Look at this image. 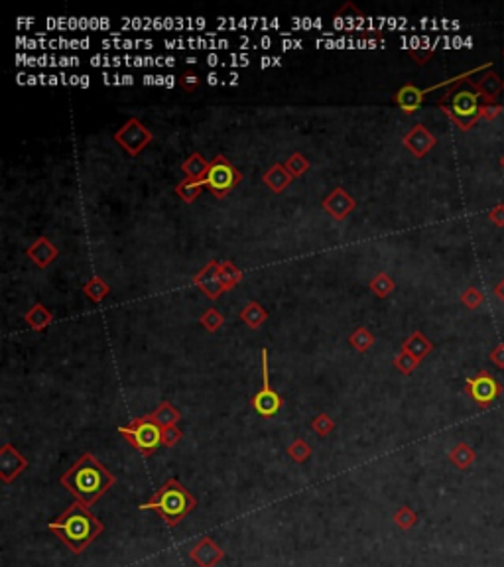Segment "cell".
Wrapping results in <instances>:
<instances>
[{"label": "cell", "mask_w": 504, "mask_h": 567, "mask_svg": "<svg viewBox=\"0 0 504 567\" xmlns=\"http://www.w3.org/2000/svg\"><path fill=\"white\" fill-rule=\"evenodd\" d=\"M60 483L75 496L77 503L85 504L89 508L109 488L114 487L116 477L93 453H83L67 471L63 473Z\"/></svg>", "instance_id": "1"}, {"label": "cell", "mask_w": 504, "mask_h": 567, "mask_svg": "<svg viewBox=\"0 0 504 567\" xmlns=\"http://www.w3.org/2000/svg\"><path fill=\"white\" fill-rule=\"evenodd\" d=\"M47 528L62 540L63 544L71 550V553L79 555L91 542H94L103 534L105 526L94 514L89 512L85 504H71L62 516L49 522Z\"/></svg>", "instance_id": "2"}, {"label": "cell", "mask_w": 504, "mask_h": 567, "mask_svg": "<svg viewBox=\"0 0 504 567\" xmlns=\"http://www.w3.org/2000/svg\"><path fill=\"white\" fill-rule=\"evenodd\" d=\"M195 508H197L195 496L177 479H168L150 496L148 503L140 504V510H154V512H158L170 528L179 526L181 520L186 518L189 512H193Z\"/></svg>", "instance_id": "3"}, {"label": "cell", "mask_w": 504, "mask_h": 567, "mask_svg": "<svg viewBox=\"0 0 504 567\" xmlns=\"http://www.w3.org/2000/svg\"><path fill=\"white\" fill-rule=\"evenodd\" d=\"M445 116L449 121H453L455 126L461 132H469L473 126L481 121V107H483V99L469 85V79L455 83V87L451 91L441 97L438 101Z\"/></svg>", "instance_id": "4"}, {"label": "cell", "mask_w": 504, "mask_h": 567, "mask_svg": "<svg viewBox=\"0 0 504 567\" xmlns=\"http://www.w3.org/2000/svg\"><path fill=\"white\" fill-rule=\"evenodd\" d=\"M118 433L142 455L154 453L162 445V427L150 418V414L132 420L128 425H121Z\"/></svg>", "instance_id": "5"}, {"label": "cell", "mask_w": 504, "mask_h": 567, "mask_svg": "<svg viewBox=\"0 0 504 567\" xmlns=\"http://www.w3.org/2000/svg\"><path fill=\"white\" fill-rule=\"evenodd\" d=\"M242 181V173L227 156H215L209 162V172L205 177V188L209 189L217 199L229 197V193Z\"/></svg>", "instance_id": "6"}, {"label": "cell", "mask_w": 504, "mask_h": 567, "mask_svg": "<svg viewBox=\"0 0 504 567\" xmlns=\"http://www.w3.org/2000/svg\"><path fill=\"white\" fill-rule=\"evenodd\" d=\"M112 138H114V142L125 150L128 156L136 158L150 142L154 140V134L142 125V121H138V118H128L125 125L112 134Z\"/></svg>", "instance_id": "7"}, {"label": "cell", "mask_w": 504, "mask_h": 567, "mask_svg": "<svg viewBox=\"0 0 504 567\" xmlns=\"http://www.w3.org/2000/svg\"><path fill=\"white\" fill-rule=\"evenodd\" d=\"M260 357H262V388L254 394L251 398L252 408L256 410L258 416L262 418H272L276 416L280 408H282V398L280 394L276 392L270 384V377H268V349L264 346L260 351Z\"/></svg>", "instance_id": "8"}, {"label": "cell", "mask_w": 504, "mask_h": 567, "mask_svg": "<svg viewBox=\"0 0 504 567\" xmlns=\"http://www.w3.org/2000/svg\"><path fill=\"white\" fill-rule=\"evenodd\" d=\"M467 394L473 398V402L481 408H488L503 392V386L488 370H481L475 377L465 380Z\"/></svg>", "instance_id": "9"}, {"label": "cell", "mask_w": 504, "mask_h": 567, "mask_svg": "<svg viewBox=\"0 0 504 567\" xmlns=\"http://www.w3.org/2000/svg\"><path fill=\"white\" fill-rule=\"evenodd\" d=\"M191 282L195 284V288L205 294L209 299H219L223 294H225V288L220 284L219 278V262L217 260H209L195 276Z\"/></svg>", "instance_id": "10"}, {"label": "cell", "mask_w": 504, "mask_h": 567, "mask_svg": "<svg viewBox=\"0 0 504 567\" xmlns=\"http://www.w3.org/2000/svg\"><path fill=\"white\" fill-rule=\"evenodd\" d=\"M469 85L481 94L483 103H487V105H496V99L503 94L504 89L503 77L492 67L487 69L485 73H481L479 79H469Z\"/></svg>", "instance_id": "11"}, {"label": "cell", "mask_w": 504, "mask_h": 567, "mask_svg": "<svg viewBox=\"0 0 504 567\" xmlns=\"http://www.w3.org/2000/svg\"><path fill=\"white\" fill-rule=\"evenodd\" d=\"M323 211L331 215L335 220L346 219V215H351L357 209V201L353 199L351 193H346V189L335 188L329 195L321 201Z\"/></svg>", "instance_id": "12"}, {"label": "cell", "mask_w": 504, "mask_h": 567, "mask_svg": "<svg viewBox=\"0 0 504 567\" xmlns=\"http://www.w3.org/2000/svg\"><path fill=\"white\" fill-rule=\"evenodd\" d=\"M28 467L26 457L22 455L10 443L0 447V479L2 483H12L20 473Z\"/></svg>", "instance_id": "13"}, {"label": "cell", "mask_w": 504, "mask_h": 567, "mask_svg": "<svg viewBox=\"0 0 504 567\" xmlns=\"http://www.w3.org/2000/svg\"><path fill=\"white\" fill-rule=\"evenodd\" d=\"M402 144H404V148L408 150L410 154H414L416 158H424L425 154H429L436 148L438 138L424 125H416L402 138Z\"/></svg>", "instance_id": "14"}, {"label": "cell", "mask_w": 504, "mask_h": 567, "mask_svg": "<svg viewBox=\"0 0 504 567\" xmlns=\"http://www.w3.org/2000/svg\"><path fill=\"white\" fill-rule=\"evenodd\" d=\"M189 557L197 564L199 567H217L225 557V551L220 550L219 546L211 540V538H201L191 551H189Z\"/></svg>", "instance_id": "15"}, {"label": "cell", "mask_w": 504, "mask_h": 567, "mask_svg": "<svg viewBox=\"0 0 504 567\" xmlns=\"http://www.w3.org/2000/svg\"><path fill=\"white\" fill-rule=\"evenodd\" d=\"M26 256H28L38 268H47L58 256H60V251H58V247H55L49 238L40 236V238H36L30 247H28Z\"/></svg>", "instance_id": "16"}, {"label": "cell", "mask_w": 504, "mask_h": 567, "mask_svg": "<svg viewBox=\"0 0 504 567\" xmlns=\"http://www.w3.org/2000/svg\"><path fill=\"white\" fill-rule=\"evenodd\" d=\"M424 89H418L416 85H404L400 87L396 94H394V103L404 110L406 114H414L416 110L420 109L424 105Z\"/></svg>", "instance_id": "17"}, {"label": "cell", "mask_w": 504, "mask_h": 567, "mask_svg": "<svg viewBox=\"0 0 504 567\" xmlns=\"http://www.w3.org/2000/svg\"><path fill=\"white\" fill-rule=\"evenodd\" d=\"M294 181V175L288 172L286 164H272L266 172L262 173V184L266 186L272 193H282L284 189L290 188V184Z\"/></svg>", "instance_id": "18"}, {"label": "cell", "mask_w": 504, "mask_h": 567, "mask_svg": "<svg viewBox=\"0 0 504 567\" xmlns=\"http://www.w3.org/2000/svg\"><path fill=\"white\" fill-rule=\"evenodd\" d=\"M181 172L186 173V177H189V179L205 181L207 172H209V162L199 152H193V154H189V158H186L181 162Z\"/></svg>", "instance_id": "19"}, {"label": "cell", "mask_w": 504, "mask_h": 567, "mask_svg": "<svg viewBox=\"0 0 504 567\" xmlns=\"http://www.w3.org/2000/svg\"><path fill=\"white\" fill-rule=\"evenodd\" d=\"M24 321L32 331H44L53 321V314L47 310L44 303H34L30 310L24 315Z\"/></svg>", "instance_id": "20"}, {"label": "cell", "mask_w": 504, "mask_h": 567, "mask_svg": "<svg viewBox=\"0 0 504 567\" xmlns=\"http://www.w3.org/2000/svg\"><path fill=\"white\" fill-rule=\"evenodd\" d=\"M402 349H406L410 355H414L418 361H424L425 357L433 351V343L425 337L422 331H414L408 339L404 341Z\"/></svg>", "instance_id": "21"}, {"label": "cell", "mask_w": 504, "mask_h": 567, "mask_svg": "<svg viewBox=\"0 0 504 567\" xmlns=\"http://www.w3.org/2000/svg\"><path fill=\"white\" fill-rule=\"evenodd\" d=\"M238 317H240V321H242L247 327H251V329H260V327L264 325V321L268 319V314L266 310H264L258 301H249V303L240 310Z\"/></svg>", "instance_id": "22"}, {"label": "cell", "mask_w": 504, "mask_h": 567, "mask_svg": "<svg viewBox=\"0 0 504 567\" xmlns=\"http://www.w3.org/2000/svg\"><path fill=\"white\" fill-rule=\"evenodd\" d=\"M150 418L164 429V427H170V425H177L179 418H181V412L175 408L173 404H170V402H162V404L150 414Z\"/></svg>", "instance_id": "23"}, {"label": "cell", "mask_w": 504, "mask_h": 567, "mask_svg": "<svg viewBox=\"0 0 504 567\" xmlns=\"http://www.w3.org/2000/svg\"><path fill=\"white\" fill-rule=\"evenodd\" d=\"M219 278L223 288H225V292H231L235 286H238V284L242 282L244 274H242V270L236 268V264H233L231 260H223V262H219Z\"/></svg>", "instance_id": "24"}, {"label": "cell", "mask_w": 504, "mask_h": 567, "mask_svg": "<svg viewBox=\"0 0 504 567\" xmlns=\"http://www.w3.org/2000/svg\"><path fill=\"white\" fill-rule=\"evenodd\" d=\"M205 184L203 181H195V179H189V177H186V179H181L177 186H175V195L184 201V203L191 205L197 197H199V193L203 191Z\"/></svg>", "instance_id": "25"}, {"label": "cell", "mask_w": 504, "mask_h": 567, "mask_svg": "<svg viewBox=\"0 0 504 567\" xmlns=\"http://www.w3.org/2000/svg\"><path fill=\"white\" fill-rule=\"evenodd\" d=\"M109 292H110V286L105 282L101 276H93L89 282L83 286V294L91 299V301H94V303L103 301V299L107 298V294H109Z\"/></svg>", "instance_id": "26"}, {"label": "cell", "mask_w": 504, "mask_h": 567, "mask_svg": "<svg viewBox=\"0 0 504 567\" xmlns=\"http://www.w3.org/2000/svg\"><path fill=\"white\" fill-rule=\"evenodd\" d=\"M375 341H377L375 335L366 327H359L349 335V343H351V346H355V351H359V353H366L370 346L375 345Z\"/></svg>", "instance_id": "27"}, {"label": "cell", "mask_w": 504, "mask_h": 567, "mask_svg": "<svg viewBox=\"0 0 504 567\" xmlns=\"http://www.w3.org/2000/svg\"><path fill=\"white\" fill-rule=\"evenodd\" d=\"M394 290H396V284H394V280L386 274V272H380V274H377V276L370 280V292H373L375 296H378V298L390 296Z\"/></svg>", "instance_id": "28"}, {"label": "cell", "mask_w": 504, "mask_h": 567, "mask_svg": "<svg viewBox=\"0 0 504 567\" xmlns=\"http://www.w3.org/2000/svg\"><path fill=\"white\" fill-rule=\"evenodd\" d=\"M286 453H288V457H290L292 461H296V463H305V461L312 457V445L303 440H294L288 445Z\"/></svg>", "instance_id": "29"}, {"label": "cell", "mask_w": 504, "mask_h": 567, "mask_svg": "<svg viewBox=\"0 0 504 567\" xmlns=\"http://www.w3.org/2000/svg\"><path fill=\"white\" fill-rule=\"evenodd\" d=\"M449 459L455 463L457 467H461V469H465V467H469L473 461H475V451H473L471 447L467 445V443H459V445H455L453 449H451V453H449Z\"/></svg>", "instance_id": "30"}, {"label": "cell", "mask_w": 504, "mask_h": 567, "mask_svg": "<svg viewBox=\"0 0 504 567\" xmlns=\"http://www.w3.org/2000/svg\"><path fill=\"white\" fill-rule=\"evenodd\" d=\"M199 323H201V327H205V331H209V333H217V331L223 327V323H225V317H223V314H220L219 310L209 307V310H205L203 314H201V317H199Z\"/></svg>", "instance_id": "31"}, {"label": "cell", "mask_w": 504, "mask_h": 567, "mask_svg": "<svg viewBox=\"0 0 504 567\" xmlns=\"http://www.w3.org/2000/svg\"><path fill=\"white\" fill-rule=\"evenodd\" d=\"M418 364H420V361H418L414 355H410L406 349H400V353L394 357V366H396L402 375H412V373L418 368Z\"/></svg>", "instance_id": "32"}, {"label": "cell", "mask_w": 504, "mask_h": 567, "mask_svg": "<svg viewBox=\"0 0 504 567\" xmlns=\"http://www.w3.org/2000/svg\"><path fill=\"white\" fill-rule=\"evenodd\" d=\"M286 168H288V172L292 173L294 177H301L303 173L312 168V164H310V160L303 156V154L296 152V154H292V156L286 160Z\"/></svg>", "instance_id": "33"}, {"label": "cell", "mask_w": 504, "mask_h": 567, "mask_svg": "<svg viewBox=\"0 0 504 567\" xmlns=\"http://www.w3.org/2000/svg\"><path fill=\"white\" fill-rule=\"evenodd\" d=\"M483 301H485V294H483L479 288H475V286H469V288L461 294V303H463L467 310H471V312H475L477 307H481Z\"/></svg>", "instance_id": "34"}, {"label": "cell", "mask_w": 504, "mask_h": 567, "mask_svg": "<svg viewBox=\"0 0 504 567\" xmlns=\"http://www.w3.org/2000/svg\"><path fill=\"white\" fill-rule=\"evenodd\" d=\"M312 429H314L317 436L325 438V436H329L331 431L335 429V422L331 420L325 412H321V414H317V416L314 418V422H312Z\"/></svg>", "instance_id": "35"}, {"label": "cell", "mask_w": 504, "mask_h": 567, "mask_svg": "<svg viewBox=\"0 0 504 567\" xmlns=\"http://www.w3.org/2000/svg\"><path fill=\"white\" fill-rule=\"evenodd\" d=\"M394 522H396L400 528L408 530V528H412V526L418 522V516H416V512H414V510H410L408 506H402V508L394 514Z\"/></svg>", "instance_id": "36"}, {"label": "cell", "mask_w": 504, "mask_h": 567, "mask_svg": "<svg viewBox=\"0 0 504 567\" xmlns=\"http://www.w3.org/2000/svg\"><path fill=\"white\" fill-rule=\"evenodd\" d=\"M181 438H184V433H181V429L177 425H170V427L162 429V445H166V447L177 445L181 441Z\"/></svg>", "instance_id": "37"}, {"label": "cell", "mask_w": 504, "mask_h": 567, "mask_svg": "<svg viewBox=\"0 0 504 567\" xmlns=\"http://www.w3.org/2000/svg\"><path fill=\"white\" fill-rule=\"evenodd\" d=\"M199 83H201V79L197 77V73H193V71H186V73L179 77V85H181V89H184V91H188V93L197 91Z\"/></svg>", "instance_id": "38"}, {"label": "cell", "mask_w": 504, "mask_h": 567, "mask_svg": "<svg viewBox=\"0 0 504 567\" xmlns=\"http://www.w3.org/2000/svg\"><path fill=\"white\" fill-rule=\"evenodd\" d=\"M503 105H487V103H483V107H481V118L487 121V123H492L494 118H499V116L503 114Z\"/></svg>", "instance_id": "39"}, {"label": "cell", "mask_w": 504, "mask_h": 567, "mask_svg": "<svg viewBox=\"0 0 504 567\" xmlns=\"http://www.w3.org/2000/svg\"><path fill=\"white\" fill-rule=\"evenodd\" d=\"M436 47H418V49H410V55L418 62V65H424L431 55H433Z\"/></svg>", "instance_id": "40"}, {"label": "cell", "mask_w": 504, "mask_h": 567, "mask_svg": "<svg viewBox=\"0 0 504 567\" xmlns=\"http://www.w3.org/2000/svg\"><path fill=\"white\" fill-rule=\"evenodd\" d=\"M488 220L496 227V229H503L504 227V203L496 205L488 211Z\"/></svg>", "instance_id": "41"}, {"label": "cell", "mask_w": 504, "mask_h": 567, "mask_svg": "<svg viewBox=\"0 0 504 567\" xmlns=\"http://www.w3.org/2000/svg\"><path fill=\"white\" fill-rule=\"evenodd\" d=\"M490 361L494 362L499 368H504V345H499L490 351Z\"/></svg>", "instance_id": "42"}, {"label": "cell", "mask_w": 504, "mask_h": 567, "mask_svg": "<svg viewBox=\"0 0 504 567\" xmlns=\"http://www.w3.org/2000/svg\"><path fill=\"white\" fill-rule=\"evenodd\" d=\"M494 296H496V298L501 299V301L504 303V278L501 280V282L496 284V286H494Z\"/></svg>", "instance_id": "43"}, {"label": "cell", "mask_w": 504, "mask_h": 567, "mask_svg": "<svg viewBox=\"0 0 504 567\" xmlns=\"http://www.w3.org/2000/svg\"><path fill=\"white\" fill-rule=\"evenodd\" d=\"M501 166H503V170H504V154H503V158H501Z\"/></svg>", "instance_id": "44"}, {"label": "cell", "mask_w": 504, "mask_h": 567, "mask_svg": "<svg viewBox=\"0 0 504 567\" xmlns=\"http://www.w3.org/2000/svg\"><path fill=\"white\" fill-rule=\"evenodd\" d=\"M503 55H504V51H503Z\"/></svg>", "instance_id": "45"}]
</instances>
